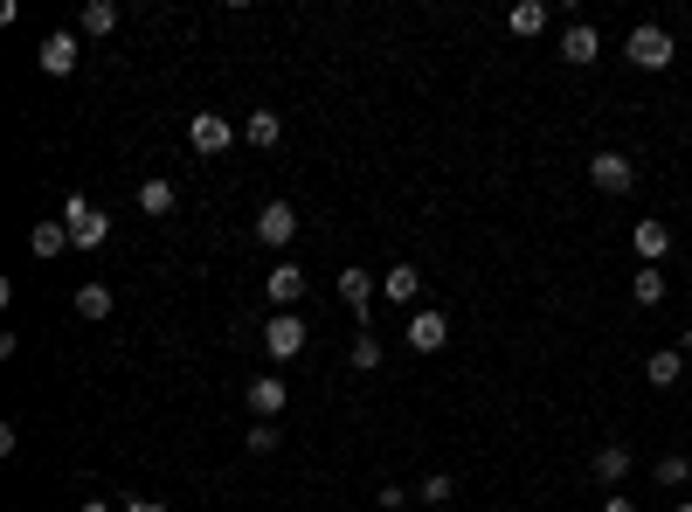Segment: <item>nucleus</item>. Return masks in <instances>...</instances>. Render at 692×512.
Masks as SVG:
<instances>
[{
  "label": "nucleus",
  "instance_id": "1",
  "mask_svg": "<svg viewBox=\"0 0 692 512\" xmlns=\"http://www.w3.org/2000/svg\"><path fill=\"white\" fill-rule=\"evenodd\" d=\"M624 56H630L637 70H672V63H679V42H672V29L645 21V29H630V35H624Z\"/></svg>",
  "mask_w": 692,
  "mask_h": 512
},
{
  "label": "nucleus",
  "instance_id": "2",
  "mask_svg": "<svg viewBox=\"0 0 692 512\" xmlns=\"http://www.w3.org/2000/svg\"><path fill=\"white\" fill-rule=\"evenodd\" d=\"M63 228H70V249H97V243L111 236V215L91 209L84 194H70V201H63Z\"/></svg>",
  "mask_w": 692,
  "mask_h": 512
},
{
  "label": "nucleus",
  "instance_id": "3",
  "mask_svg": "<svg viewBox=\"0 0 692 512\" xmlns=\"http://www.w3.org/2000/svg\"><path fill=\"white\" fill-rule=\"evenodd\" d=\"M305 285H312V277H305V264H291V256H277V264L264 270V298L277 305V312H298Z\"/></svg>",
  "mask_w": 692,
  "mask_h": 512
},
{
  "label": "nucleus",
  "instance_id": "4",
  "mask_svg": "<svg viewBox=\"0 0 692 512\" xmlns=\"http://www.w3.org/2000/svg\"><path fill=\"white\" fill-rule=\"evenodd\" d=\"M588 181H596V194H630L637 188V160L630 152H596V160H588Z\"/></svg>",
  "mask_w": 692,
  "mask_h": 512
},
{
  "label": "nucleus",
  "instance_id": "5",
  "mask_svg": "<svg viewBox=\"0 0 692 512\" xmlns=\"http://www.w3.org/2000/svg\"><path fill=\"white\" fill-rule=\"evenodd\" d=\"M236 139H243V132H236V125H228L222 111H194V118H188V146H194V152H209V160H215V152H228Z\"/></svg>",
  "mask_w": 692,
  "mask_h": 512
},
{
  "label": "nucleus",
  "instance_id": "6",
  "mask_svg": "<svg viewBox=\"0 0 692 512\" xmlns=\"http://www.w3.org/2000/svg\"><path fill=\"white\" fill-rule=\"evenodd\" d=\"M264 353H270V361H298V353H305V319L298 312H270L264 319Z\"/></svg>",
  "mask_w": 692,
  "mask_h": 512
},
{
  "label": "nucleus",
  "instance_id": "7",
  "mask_svg": "<svg viewBox=\"0 0 692 512\" xmlns=\"http://www.w3.org/2000/svg\"><path fill=\"white\" fill-rule=\"evenodd\" d=\"M291 236H298V209L291 201H264V209H256V243L264 249H291Z\"/></svg>",
  "mask_w": 692,
  "mask_h": 512
},
{
  "label": "nucleus",
  "instance_id": "8",
  "mask_svg": "<svg viewBox=\"0 0 692 512\" xmlns=\"http://www.w3.org/2000/svg\"><path fill=\"white\" fill-rule=\"evenodd\" d=\"M243 402H249V416H256V423H277V416H285V402H291V388H285L277 374H256L249 388H243Z\"/></svg>",
  "mask_w": 692,
  "mask_h": 512
},
{
  "label": "nucleus",
  "instance_id": "9",
  "mask_svg": "<svg viewBox=\"0 0 692 512\" xmlns=\"http://www.w3.org/2000/svg\"><path fill=\"white\" fill-rule=\"evenodd\" d=\"M630 465H637V457H630V444H596V457H588V471H596V484H603V492H617V484L630 478Z\"/></svg>",
  "mask_w": 692,
  "mask_h": 512
},
{
  "label": "nucleus",
  "instance_id": "10",
  "mask_svg": "<svg viewBox=\"0 0 692 512\" xmlns=\"http://www.w3.org/2000/svg\"><path fill=\"white\" fill-rule=\"evenodd\" d=\"M408 346H416V353H444V346H450V319L437 312V305L408 319Z\"/></svg>",
  "mask_w": 692,
  "mask_h": 512
},
{
  "label": "nucleus",
  "instance_id": "11",
  "mask_svg": "<svg viewBox=\"0 0 692 512\" xmlns=\"http://www.w3.org/2000/svg\"><path fill=\"white\" fill-rule=\"evenodd\" d=\"M603 56V35H596V21H568V35H561V63H596Z\"/></svg>",
  "mask_w": 692,
  "mask_h": 512
},
{
  "label": "nucleus",
  "instance_id": "12",
  "mask_svg": "<svg viewBox=\"0 0 692 512\" xmlns=\"http://www.w3.org/2000/svg\"><path fill=\"white\" fill-rule=\"evenodd\" d=\"M76 42H84L76 29H56V35H49V42H42V76H70V70H76Z\"/></svg>",
  "mask_w": 692,
  "mask_h": 512
},
{
  "label": "nucleus",
  "instance_id": "13",
  "mask_svg": "<svg viewBox=\"0 0 692 512\" xmlns=\"http://www.w3.org/2000/svg\"><path fill=\"white\" fill-rule=\"evenodd\" d=\"M630 249L645 256V264H664V256H672V228H664V222H637L630 228Z\"/></svg>",
  "mask_w": 692,
  "mask_h": 512
},
{
  "label": "nucleus",
  "instance_id": "14",
  "mask_svg": "<svg viewBox=\"0 0 692 512\" xmlns=\"http://www.w3.org/2000/svg\"><path fill=\"white\" fill-rule=\"evenodd\" d=\"M173 201H181V188L160 181V173H152V181H139V215L160 222V215H173Z\"/></svg>",
  "mask_w": 692,
  "mask_h": 512
},
{
  "label": "nucleus",
  "instance_id": "15",
  "mask_svg": "<svg viewBox=\"0 0 692 512\" xmlns=\"http://www.w3.org/2000/svg\"><path fill=\"white\" fill-rule=\"evenodd\" d=\"M679 374H685V353H679V346H658L651 361H645V381H651V388H679Z\"/></svg>",
  "mask_w": 692,
  "mask_h": 512
},
{
  "label": "nucleus",
  "instance_id": "16",
  "mask_svg": "<svg viewBox=\"0 0 692 512\" xmlns=\"http://www.w3.org/2000/svg\"><path fill=\"white\" fill-rule=\"evenodd\" d=\"M243 139H249L256 152H270L277 139H285V118H277V111H249V118H243Z\"/></svg>",
  "mask_w": 692,
  "mask_h": 512
},
{
  "label": "nucleus",
  "instance_id": "17",
  "mask_svg": "<svg viewBox=\"0 0 692 512\" xmlns=\"http://www.w3.org/2000/svg\"><path fill=\"white\" fill-rule=\"evenodd\" d=\"M381 291H388L395 305H416V298H423V270H416V264H395L388 277H381Z\"/></svg>",
  "mask_w": 692,
  "mask_h": 512
},
{
  "label": "nucleus",
  "instance_id": "18",
  "mask_svg": "<svg viewBox=\"0 0 692 512\" xmlns=\"http://www.w3.org/2000/svg\"><path fill=\"white\" fill-rule=\"evenodd\" d=\"M111 29H118V8H111V0H91V8L76 14V35H91V42H105Z\"/></svg>",
  "mask_w": 692,
  "mask_h": 512
},
{
  "label": "nucleus",
  "instance_id": "19",
  "mask_svg": "<svg viewBox=\"0 0 692 512\" xmlns=\"http://www.w3.org/2000/svg\"><path fill=\"white\" fill-rule=\"evenodd\" d=\"M111 305H118L111 285H76V319H91V326H97V319H111Z\"/></svg>",
  "mask_w": 692,
  "mask_h": 512
},
{
  "label": "nucleus",
  "instance_id": "20",
  "mask_svg": "<svg viewBox=\"0 0 692 512\" xmlns=\"http://www.w3.org/2000/svg\"><path fill=\"white\" fill-rule=\"evenodd\" d=\"M340 298L353 305V312H368V305H374V277H368L361 264H347V270H340Z\"/></svg>",
  "mask_w": 692,
  "mask_h": 512
},
{
  "label": "nucleus",
  "instance_id": "21",
  "mask_svg": "<svg viewBox=\"0 0 692 512\" xmlns=\"http://www.w3.org/2000/svg\"><path fill=\"white\" fill-rule=\"evenodd\" d=\"M547 21H554V14H547V0H520V8L505 14V29H512V35H541Z\"/></svg>",
  "mask_w": 692,
  "mask_h": 512
},
{
  "label": "nucleus",
  "instance_id": "22",
  "mask_svg": "<svg viewBox=\"0 0 692 512\" xmlns=\"http://www.w3.org/2000/svg\"><path fill=\"white\" fill-rule=\"evenodd\" d=\"M651 478L664 484V492H679V484L692 478V457H685V450H664V457H658V465H651Z\"/></svg>",
  "mask_w": 692,
  "mask_h": 512
},
{
  "label": "nucleus",
  "instance_id": "23",
  "mask_svg": "<svg viewBox=\"0 0 692 512\" xmlns=\"http://www.w3.org/2000/svg\"><path fill=\"white\" fill-rule=\"evenodd\" d=\"M29 249L42 256V264H49V256H63L70 249V228L63 222H35V236H29Z\"/></svg>",
  "mask_w": 692,
  "mask_h": 512
},
{
  "label": "nucleus",
  "instance_id": "24",
  "mask_svg": "<svg viewBox=\"0 0 692 512\" xmlns=\"http://www.w3.org/2000/svg\"><path fill=\"white\" fill-rule=\"evenodd\" d=\"M664 291H672V285H664V270H658V264H645V270L630 277V298H637V305H664Z\"/></svg>",
  "mask_w": 692,
  "mask_h": 512
},
{
  "label": "nucleus",
  "instance_id": "25",
  "mask_svg": "<svg viewBox=\"0 0 692 512\" xmlns=\"http://www.w3.org/2000/svg\"><path fill=\"white\" fill-rule=\"evenodd\" d=\"M416 499H423V505H450V499H457V484H450V471H429V478L416 484Z\"/></svg>",
  "mask_w": 692,
  "mask_h": 512
},
{
  "label": "nucleus",
  "instance_id": "26",
  "mask_svg": "<svg viewBox=\"0 0 692 512\" xmlns=\"http://www.w3.org/2000/svg\"><path fill=\"white\" fill-rule=\"evenodd\" d=\"M347 361L361 367V374H374V367H381V340H374V332H361V340L347 346Z\"/></svg>",
  "mask_w": 692,
  "mask_h": 512
},
{
  "label": "nucleus",
  "instance_id": "27",
  "mask_svg": "<svg viewBox=\"0 0 692 512\" xmlns=\"http://www.w3.org/2000/svg\"><path fill=\"white\" fill-rule=\"evenodd\" d=\"M243 444H249V457H270L285 437H277V423H249V437H243Z\"/></svg>",
  "mask_w": 692,
  "mask_h": 512
},
{
  "label": "nucleus",
  "instance_id": "28",
  "mask_svg": "<svg viewBox=\"0 0 692 512\" xmlns=\"http://www.w3.org/2000/svg\"><path fill=\"white\" fill-rule=\"evenodd\" d=\"M408 499H416V492H402V484H381V492H374V505H388V512L408 505Z\"/></svg>",
  "mask_w": 692,
  "mask_h": 512
},
{
  "label": "nucleus",
  "instance_id": "29",
  "mask_svg": "<svg viewBox=\"0 0 692 512\" xmlns=\"http://www.w3.org/2000/svg\"><path fill=\"white\" fill-rule=\"evenodd\" d=\"M118 512H167V505H160V499H125Z\"/></svg>",
  "mask_w": 692,
  "mask_h": 512
},
{
  "label": "nucleus",
  "instance_id": "30",
  "mask_svg": "<svg viewBox=\"0 0 692 512\" xmlns=\"http://www.w3.org/2000/svg\"><path fill=\"white\" fill-rule=\"evenodd\" d=\"M603 512H637V505H630V499H617V492H609V499H603Z\"/></svg>",
  "mask_w": 692,
  "mask_h": 512
},
{
  "label": "nucleus",
  "instance_id": "31",
  "mask_svg": "<svg viewBox=\"0 0 692 512\" xmlns=\"http://www.w3.org/2000/svg\"><path fill=\"white\" fill-rule=\"evenodd\" d=\"M76 512H118L111 499H84V505H76Z\"/></svg>",
  "mask_w": 692,
  "mask_h": 512
},
{
  "label": "nucleus",
  "instance_id": "32",
  "mask_svg": "<svg viewBox=\"0 0 692 512\" xmlns=\"http://www.w3.org/2000/svg\"><path fill=\"white\" fill-rule=\"evenodd\" d=\"M672 512H692V499H679V505H672Z\"/></svg>",
  "mask_w": 692,
  "mask_h": 512
}]
</instances>
